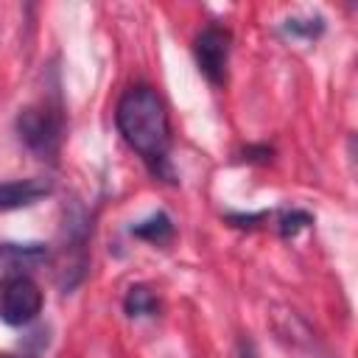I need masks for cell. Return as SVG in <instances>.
I'll use <instances>...</instances> for the list:
<instances>
[{"label": "cell", "instance_id": "1", "mask_svg": "<svg viewBox=\"0 0 358 358\" xmlns=\"http://www.w3.org/2000/svg\"><path fill=\"white\" fill-rule=\"evenodd\" d=\"M115 126L123 143L145 162V168L165 182H173L171 171V120L162 98L148 84L129 87L115 106Z\"/></svg>", "mask_w": 358, "mask_h": 358}, {"label": "cell", "instance_id": "2", "mask_svg": "<svg viewBox=\"0 0 358 358\" xmlns=\"http://www.w3.org/2000/svg\"><path fill=\"white\" fill-rule=\"evenodd\" d=\"M17 137L36 157H53L64 137V115L56 103H31L17 115Z\"/></svg>", "mask_w": 358, "mask_h": 358}, {"label": "cell", "instance_id": "3", "mask_svg": "<svg viewBox=\"0 0 358 358\" xmlns=\"http://www.w3.org/2000/svg\"><path fill=\"white\" fill-rule=\"evenodd\" d=\"M42 288L28 274H6L0 285V319L11 327L31 324L42 310Z\"/></svg>", "mask_w": 358, "mask_h": 358}, {"label": "cell", "instance_id": "4", "mask_svg": "<svg viewBox=\"0 0 358 358\" xmlns=\"http://www.w3.org/2000/svg\"><path fill=\"white\" fill-rule=\"evenodd\" d=\"M229 45H232V36L227 28L221 25H204L196 39H193V56H196V64L201 70V76L213 84V87H221L227 81V62H229Z\"/></svg>", "mask_w": 358, "mask_h": 358}, {"label": "cell", "instance_id": "5", "mask_svg": "<svg viewBox=\"0 0 358 358\" xmlns=\"http://www.w3.org/2000/svg\"><path fill=\"white\" fill-rule=\"evenodd\" d=\"M50 193H53V185H50V179H42V176L0 182V213L20 210V207H31V204L42 201V199L50 196Z\"/></svg>", "mask_w": 358, "mask_h": 358}, {"label": "cell", "instance_id": "6", "mask_svg": "<svg viewBox=\"0 0 358 358\" xmlns=\"http://www.w3.org/2000/svg\"><path fill=\"white\" fill-rule=\"evenodd\" d=\"M48 260L45 243H0V266L8 274H25V268L42 266Z\"/></svg>", "mask_w": 358, "mask_h": 358}, {"label": "cell", "instance_id": "7", "mask_svg": "<svg viewBox=\"0 0 358 358\" xmlns=\"http://www.w3.org/2000/svg\"><path fill=\"white\" fill-rule=\"evenodd\" d=\"M131 235L140 238V241H148V243L162 246V243H168V241L173 238V221H171V215H168L165 210H157V213H151L148 218L137 221V224L131 227Z\"/></svg>", "mask_w": 358, "mask_h": 358}, {"label": "cell", "instance_id": "8", "mask_svg": "<svg viewBox=\"0 0 358 358\" xmlns=\"http://www.w3.org/2000/svg\"><path fill=\"white\" fill-rule=\"evenodd\" d=\"M123 310L129 319H143V316H157L159 302L148 285H131L123 296Z\"/></svg>", "mask_w": 358, "mask_h": 358}, {"label": "cell", "instance_id": "9", "mask_svg": "<svg viewBox=\"0 0 358 358\" xmlns=\"http://www.w3.org/2000/svg\"><path fill=\"white\" fill-rule=\"evenodd\" d=\"M282 28L291 34V36H299V39H316L322 31H324V20L319 14L313 17H288L282 22Z\"/></svg>", "mask_w": 358, "mask_h": 358}, {"label": "cell", "instance_id": "10", "mask_svg": "<svg viewBox=\"0 0 358 358\" xmlns=\"http://www.w3.org/2000/svg\"><path fill=\"white\" fill-rule=\"evenodd\" d=\"M308 224H313V218H310V213H305V210H291V213H285L282 218H280V235L282 238H294L299 229H305Z\"/></svg>", "mask_w": 358, "mask_h": 358}, {"label": "cell", "instance_id": "11", "mask_svg": "<svg viewBox=\"0 0 358 358\" xmlns=\"http://www.w3.org/2000/svg\"><path fill=\"white\" fill-rule=\"evenodd\" d=\"M241 358H257V352H255V347H252L249 341L241 344Z\"/></svg>", "mask_w": 358, "mask_h": 358}, {"label": "cell", "instance_id": "12", "mask_svg": "<svg viewBox=\"0 0 358 358\" xmlns=\"http://www.w3.org/2000/svg\"><path fill=\"white\" fill-rule=\"evenodd\" d=\"M0 358H20V355H0Z\"/></svg>", "mask_w": 358, "mask_h": 358}]
</instances>
